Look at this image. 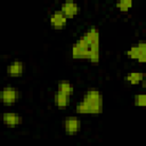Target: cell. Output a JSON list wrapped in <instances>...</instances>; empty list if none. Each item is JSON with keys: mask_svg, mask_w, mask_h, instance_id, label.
Here are the masks:
<instances>
[{"mask_svg": "<svg viewBox=\"0 0 146 146\" xmlns=\"http://www.w3.org/2000/svg\"><path fill=\"white\" fill-rule=\"evenodd\" d=\"M75 111L78 114H100L103 112L102 92L96 88L88 89L83 98L76 104Z\"/></svg>", "mask_w": 146, "mask_h": 146, "instance_id": "1", "label": "cell"}, {"mask_svg": "<svg viewBox=\"0 0 146 146\" xmlns=\"http://www.w3.org/2000/svg\"><path fill=\"white\" fill-rule=\"evenodd\" d=\"M99 46H91L80 36L71 48V56L73 59H86L90 63H98L100 58Z\"/></svg>", "mask_w": 146, "mask_h": 146, "instance_id": "2", "label": "cell"}, {"mask_svg": "<svg viewBox=\"0 0 146 146\" xmlns=\"http://www.w3.org/2000/svg\"><path fill=\"white\" fill-rule=\"evenodd\" d=\"M125 55L129 58L135 59L139 63H145L146 62V43H145V41H139L136 44H132L125 51Z\"/></svg>", "mask_w": 146, "mask_h": 146, "instance_id": "3", "label": "cell"}, {"mask_svg": "<svg viewBox=\"0 0 146 146\" xmlns=\"http://www.w3.org/2000/svg\"><path fill=\"white\" fill-rule=\"evenodd\" d=\"M18 96H19V92L15 87L7 86V87L2 88V90H1L0 100H1V103L3 105L9 106V105H13V104H15L17 102Z\"/></svg>", "mask_w": 146, "mask_h": 146, "instance_id": "4", "label": "cell"}, {"mask_svg": "<svg viewBox=\"0 0 146 146\" xmlns=\"http://www.w3.org/2000/svg\"><path fill=\"white\" fill-rule=\"evenodd\" d=\"M64 130L67 135H76L81 130V121L76 116H67L64 120Z\"/></svg>", "mask_w": 146, "mask_h": 146, "instance_id": "5", "label": "cell"}, {"mask_svg": "<svg viewBox=\"0 0 146 146\" xmlns=\"http://www.w3.org/2000/svg\"><path fill=\"white\" fill-rule=\"evenodd\" d=\"M49 23H50L52 29L62 30V29H64L66 26L67 18L64 16V14L60 10H55L54 13H51V15L49 17Z\"/></svg>", "mask_w": 146, "mask_h": 146, "instance_id": "6", "label": "cell"}, {"mask_svg": "<svg viewBox=\"0 0 146 146\" xmlns=\"http://www.w3.org/2000/svg\"><path fill=\"white\" fill-rule=\"evenodd\" d=\"M64 16L68 19V18H72L74 16H76L80 11V7L76 2H73V1H66L64 3H62L60 6V9H59Z\"/></svg>", "mask_w": 146, "mask_h": 146, "instance_id": "7", "label": "cell"}, {"mask_svg": "<svg viewBox=\"0 0 146 146\" xmlns=\"http://www.w3.org/2000/svg\"><path fill=\"white\" fill-rule=\"evenodd\" d=\"M84 41L91 46H99V31L96 27H89L87 31H84V33L81 35Z\"/></svg>", "mask_w": 146, "mask_h": 146, "instance_id": "8", "label": "cell"}, {"mask_svg": "<svg viewBox=\"0 0 146 146\" xmlns=\"http://www.w3.org/2000/svg\"><path fill=\"white\" fill-rule=\"evenodd\" d=\"M23 72H24V64L18 59L13 60L7 67V74L11 78H19L23 75Z\"/></svg>", "mask_w": 146, "mask_h": 146, "instance_id": "9", "label": "cell"}, {"mask_svg": "<svg viewBox=\"0 0 146 146\" xmlns=\"http://www.w3.org/2000/svg\"><path fill=\"white\" fill-rule=\"evenodd\" d=\"M2 122L7 127H17L22 123V116L14 112H5L2 114Z\"/></svg>", "mask_w": 146, "mask_h": 146, "instance_id": "10", "label": "cell"}, {"mask_svg": "<svg viewBox=\"0 0 146 146\" xmlns=\"http://www.w3.org/2000/svg\"><path fill=\"white\" fill-rule=\"evenodd\" d=\"M57 91L60 92V94H64L68 97H71L73 95V91H74V88L72 86V83L67 80H62L58 82V86H57Z\"/></svg>", "mask_w": 146, "mask_h": 146, "instance_id": "11", "label": "cell"}, {"mask_svg": "<svg viewBox=\"0 0 146 146\" xmlns=\"http://www.w3.org/2000/svg\"><path fill=\"white\" fill-rule=\"evenodd\" d=\"M124 80L130 83V84H139L140 82H144V73L141 72H137V71H133V72H130L128 75H125Z\"/></svg>", "mask_w": 146, "mask_h": 146, "instance_id": "12", "label": "cell"}, {"mask_svg": "<svg viewBox=\"0 0 146 146\" xmlns=\"http://www.w3.org/2000/svg\"><path fill=\"white\" fill-rule=\"evenodd\" d=\"M70 98L68 96L64 95V94H60V92H56L55 95V104L57 107L59 108H64V107H67L70 105Z\"/></svg>", "mask_w": 146, "mask_h": 146, "instance_id": "13", "label": "cell"}, {"mask_svg": "<svg viewBox=\"0 0 146 146\" xmlns=\"http://www.w3.org/2000/svg\"><path fill=\"white\" fill-rule=\"evenodd\" d=\"M116 8L121 13H127L132 8V1L131 0H121L116 2Z\"/></svg>", "mask_w": 146, "mask_h": 146, "instance_id": "14", "label": "cell"}, {"mask_svg": "<svg viewBox=\"0 0 146 146\" xmlns=\"http://www.w3.org/2000/svg\"><path fill=\"white\" fill-rule=\"evenodd\" d=\"M146 104V96L144 94L135 95V105L136 106H145Z\"/></svg>", "mask_w": 146, "mask_h": 146, "instance_id": "15", "label": "cell"}]
</instances>
